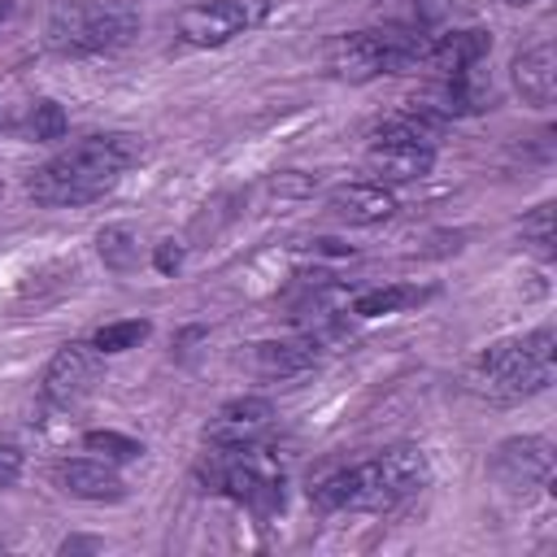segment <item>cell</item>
Masks as SVG:
<instances>
[{
    "label": "cell",
    "instance_id": "obj_5",
    "mask_svg": "<svg viewBox=\"0 0 557 557\" xmlns=\"http://www.w3.org/2000/svg\"><path fill=\"white\" fill-rule=\"evenodd\" d=\"M139 17L126 4H100V0H57L48 13V48L61 57H87V52H113L135 35Z\"/></svg>",
    "mask_w": 557,
    "mask_h": 557
},
{
    "label": "cell",
    "instance_id": "obj_15",
    "mask_svg": "<svg viewBox=\"0 0 557 557\" xmlns=\"http://www.w3.org/2000/svg\"><path fill=\"white\" fill-rule=\"evenodd\" d=\"M513 87L535 109H548L553 104V96H557V57H553V44H535V48H527L513 61Z\"/></svg>",
    "mask_w": 557,
    "mask_h": 557
},
{
    "label": "cell",
    "instance_id": "obj_6",
    "mask_svg": "<svg viewBox=\"0 0 557 557\" xmlns=\"http://www.w3.org/2000/svg\"><path fill=\"white\" fill-rule=\"evenodd\" d=\"M487 474L500 492L509 496H531L540 487L553 483V444L544 435H513L505 444H496Z\"/></svg>",
    "mask_w": 557,
    "mask_h": 557
},
{
    "label": "cell",
    "instance_id": "obj_2",
    "mask_svg": "<svg viewBox=\"0 0 557 557\" xmlns=\"http://www.w3.org/2000/svg\"><path fill=\"white\" fill-rule=\"evenodd\" d=\"M431 479V461L422 448L413 444H392L370 461H352L339 470H326L322 479H313L309 500L326 513H383L396 509L400 500L418 496Z\"/></svg>",
    "mask_w": 557,
    "mask_h": 557
},
{
    "label": "cell",
    "instance_id": "obj_7",
    "mask_svg": "<svg viewBox=\"0 0 557 557\" xmlns=\"http://www.w3.org/2000/svg\"><path fill=\"white\" fill-rule=\"evenodd\" d=\"M265 0H200L178 13V35L196 48H222L265 17Z\"/></svg>",
    "mask_w": 557,
    "mask_h": 557
},
{
    "label": "cell",
    "instance_id": "obj_11",
    "mask_svg": "<svg viewBox=\"0 0 557 557\" xmlns=\"http://www.w3.org/2000/svg\"><path fill=\"white\" fill-rule=\"evenodd\" d=\"M326 209L348 226H379L396 213V196L383 183H339L326 191Z\"/></svg>",
    "mask_w": 557,
    "mask_h": 557
},
{
    "label": "cell",
    "instance_id": "obj_3",
    "mask_svg": "<svg viewBox=\"0 0 557 557\" xmlns=\"http://www.w3.org/2000/svg\"><path fill=\"white\" fill-rule=\"evenodd\" d=\"M557 370V339L548 326H535L513 339H496L479 352L470 383L492 400H527L553 383Z\"/></svg>",
    "mask_w": 557,
    "mask_h": 557
},
{
    "label": "cell",
    "instance_id": "obj_26",
    "mask_svg": "<svg viewBox=\"0 0 557 557\" xmlns=\"http://www.w3.org/2000/svg\"><path fill=\"white\" fill-rule=\"evenodd\" d=\"M0 126H4V109H0Z\"/></svg>",
    "mask_w": 557,
    "mask_h": 557
},
{
    "label": "cell",
    "instance_id": "obj_12",
    "mask_svg": "<svg viewBox=\"0 0 557 557\" xmlns=\"http://www.w3.org/2000/svg\"><path fill=\"white\" fill-rule=\"evenodd\" d=\"M52 474H57V487L70 492V496H78V500H122V496H126L122 474H117L104 457H100V461L74 457V461H61Z\"/></svg>",
    "mask_w": 557,
    "mask_h": 557
},
{
    "label": "cell",
    "instance_id": "obj_16",
    "mask_svg": "<svg viewBox=\"0 0 557 557\" xmlns=\"http://www.w3.org/2000/svg\"><path fill=\"white\" fill-rule=\"evenodd\" d=\"M426 300V292H418V287H370V292H357L352 296V313L357 318H383V313H400V309H409V305H422Z\"/></svg>",
    "mask_w": 557,
    "mask_h": 557
},
{
    "label": "cell",
    "instance_id": "obj_23",
    "mask_svg": "<svg viewBox=\"0 0 557 557\" xmlns=\"http://www.w3.org/2000/svg\"><path fill=\"white\" fill-rule=\"evenodd\" d=\"M152 265H157L161 274H174V270L183 265V248H178L174 239H161V244H157V252H152Z\"/></svg>",
    "mask_w": 557,
    "mask_h": 557
},
{
    "label": "cell",
    "instance_id": "obj_20",
    "mask_svg": "<svg viewBox=\"0 0 557 557\" xmlns=\"http://www.w3.org/2000/svg\"><path fill=\"white\" fill-rule=\"evenodd\" d=\"M83 448L87 453H100L104 461H135V457H144V444L131 440V435H117V431H87L83 435Z\"/></svg>",
    "mask_w": 557,
    "mask_h": 557
},
{
    "label": "cell",
    "instance_id": "obj_8",
    "mask_svg": "<svg viewBox=\"0 0 557 557\" xmlns=\"http://www.w3.org/2000/svg\"><path fill=\"white\" fill-rule=\"evenodd\" d=\"M274 426V405L265 396H239L226 400L209 422H205V444L209 448H235L248 453L257 448Z\"/></svg>",
    "mask_w": 557,
    "mask_h": 557
},
{
    "label": "cell",
    "instance_id": "obj_24",
    "mask_svg": "<svg viewBox=\"0 0 557 557\" xmlns=\"http://www.w3.org/2000/svg\"><path fill=\"white\" fill-rule=\"evenodd\" d=\"M9 13H13V0H0V22H4Z\"/></svg>",
    "mask_w": 557,
    "mask_h": 557
},
{
    "label": "cell",
    "instance_id": "obj_4",
    "mask_svg": "<svg viewBox=\"0 0 557 557\" xmlns=\"http://www.w3.org/2000/svg\"><path fill=\"white\" fill-rule=\"evenodd\" d=\"M426 30L405 22V26H370V30H348L335 35L326 48V70L344 83H370L383 74H400L422 65L426 57Z\"/></svg>",
    "mask_w": 557,
    "mask_h": 557
},
{
    "label": "cell",
    "instance_id": "obj_17",
    "mask_svg": "<svg viewBox=\"0 0 557 557\" xmlns=\"http://www.w3.org/2000/svg\"><path fill=\"white\" fill-rule=\"evenodd\" d=\"M17 131H22L26 139H35V144H52V139H65L70 117H65V109H61L57 100H35V104L26 109V117H22Z\"/></svg>",
    "mask_w": 557,
    "mask_h": 557
},
{
    "label": "cell",
    "instance_id": "obj_13",
    "mask_svg": "<svg viewBox=\"0 0 557 557\" xmlns=\"http://www.w3.org/2000/svg\"><path fill=\"white\" fill-rule=\"evenodd\" d=\"M492 52V35L479 30V26H466V30H448V35H435L426 44V65L444 78V74H461L470 65H479L483 57Z\"/></svg>",
    "mask_w": 557,
    "mask_h": 557
},
{
    "label": "cell",
    "instance_id": "obj_1",
    "mask_svg": "<svg viewBox=\"0 0 557 557\" xmlns=\"http://www.w3.org/2000/svg\"><path fill=\"white\" fill-rule=\"evenodd\" d=\"M144 157V139L131 131H104V135H87L78 144H70L65 152H57L52 161H44L39 170H30L26 191L35 205L48 209H74V205H91L104 191L117 187V178Z\"/></svg>",
    "mask_w": 557,
    "mask_h": 557
},
{
    "label": "cell",
    "instance_id": "obj_18",
    "mask_svg": "<svg viewBox=\"0 0 557 557\" xmlns=\"http://www.w3.org/2000/svg\"><path fill=\"white\" fill-rule=\"evenodd\" d=\"M96 248H100V261L109 270H117V274H126V270L139 265V239H135L131 226H104L96 235Z\"/></svg>",
    "mask_w": 557,
    "mask_h": 557
},
{
    "label": "cell",
    "instance_id": "obj_9",
    "mask_svg": "<svg viewBox=\"0 0 557 557\" xmlns=\"http://www.w3.org/2000/svg\"><path fill=\"white\" fill-rule=\"evenodd\" d=\"M96 379H100V352H96V344H61L57 352H52V361L44 366V396L52 400V405H78L83 396H91V387H96Z\"/></svg>",
    "mask_w": 557,
    "mask_h": 557
},
{
    "label": "cell",
    "instance_id": "obj_22",
    "mask_svg": "<svg viewBox=\"0 0 557 557\" xmlns=\"http://www.w3.org/2000/svg\"><path fill=\"white\" fill-rule=\"evenodd\" d=\"M17 474H22V448L0 440V492H4V487H13V483H17Z\"/></svg>",
    "mask_w": 557,
    "mask_h": 557
},
{
    "label": "cell",
    "instance_id": "obj_14",
    "mask_svg": "<svg viewBox=\"0 0 557 557\" xmlns=\"http://www.w3.org/2000/svg\"><path fill=\"white\" fill-rule=\"evenodd\" d=\"M313 361H318V339L313 335H300V339H261L252 348V370L261 379H292V374L313 370Z\"/></svg>",
    "mask_w": 557,
    "mask_h": 557
},
{
    "label": "cell",
    "instance_id": "obj_19",
    "mask_svg": "<svg viewBox=\"0 0 557 557\" xmlns=\"http://www.w3.org/2000/svg\"><path fill=\"white\" fill-rule=\"evenodd\" d=\"M148 331H152V322H144V318H126V322H109V326H100V331L91 335V344H96L100 357H109V352L139 348V344L148 339Z\"/></svg>",
    "mask_w": 557,
    "mask_h": 557
},
{
    "label": "cell",
    "instance_id": "obj_21",
    "mask_svg": "<svg viewBox=\"0 0 557 557\" xmlns=\"http://www.w3.org/2000/svg\"><path fill=\"white\" fill-rule=\"evenodd\" d=\"M522 244H531L535 257H553V205H535L522 218Z\"/></svg>",
    "mask_w": 557,
    "mask_h": 557
},
{
    "label": "cell",
    "instance_id": "obj_25",
    "mask_svg": "<svg viewBox=\"0 0 557 557\" xmlns=\"http://www.w3.org/2000/svg\"><path fill=\"white\" fill-rule=\"evenodd\" d=\"M505 4H535V0H505Z\"/></svg>",
    "mask_w": 557,
    "mask_h": 557
},
{
    "label": "cell",
    "instance_id": "obj_10",
    "mask_svg": "<svg viewBox=\"0 0 557 557\" xmlns=\"http://www.w3.org/2000/svg\"><path fill=\"white\" fill-rule=\"evenodd\" d=\"M435 165V144L422 139H370L366 170L379 183H418Z\"/></svg>",
    "mask_w": 557,
    "mask_h": 557
}]
</instances>
